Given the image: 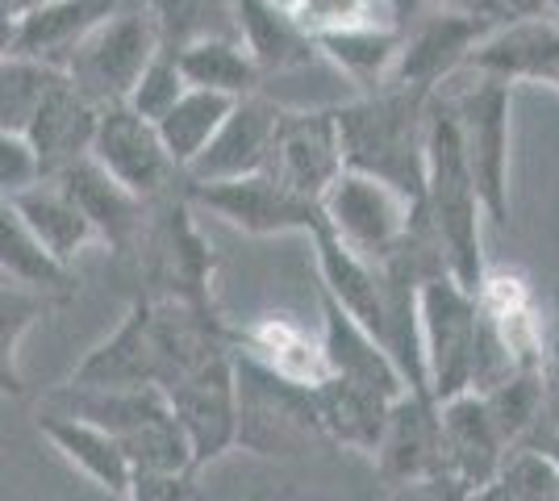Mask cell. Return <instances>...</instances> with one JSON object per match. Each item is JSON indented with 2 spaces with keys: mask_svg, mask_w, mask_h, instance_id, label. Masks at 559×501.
Instances as JSON below:
<instances>
[{
  "mask_svg": "<svg viewBox=\"0 0 559 501\" xmlns=\"http://www.w3.org/2000/svg\"><path fill=\"white\" fill-rule=\"evenodd\" d=\"M543 397H547V427H559V313H556V326H551V343H547V359H543Z\"/></svg>",
  "mask_w": 559,
  "mask_h": 501,
  "instance_id": "cell-40",
  "label": "cell"
},
{
  "mask_svg": "<svg viewBox=\"0 0 559 501\" xmlns=\"http://www.w3.org/2000/svg\"><path fill=\"white\" fill-rule=\"evenodd\" d=\"M59 180L68 184V192L84 205L88 222L96 226V239L109 242V251L130 255L139 251V239L146 230V214L151 201H142L139 192H130L117 176H109L105 167L96 164L93 155L71 164L68 171H59Z\"/></svg>",
  "mask_w": 559,
  "mask_h": 501,
  "instance_id": "cell-24",
  "label": "cell"
},
{
  "mask_svg": "<svg viewBox=\"0 0 559 501\" xmlns=\"http://www.w3.org/2000/svg\"><path fill=\"white\" fill-rule=\"evenodd\" d=\"M297 25L313 43L350 34V29H401L393 9L384 0H305Z\"/></svg>",
  "mask_w": 559,
  "mask_h": 501,
  "instance_id": "cell-36",
  "label": "cell"
},
{
  "mask_svg": "<svg viewBox=\"0 0 559 501\" xmlns=\"http://www.w3.org/2000/svg\"><path fill=\"white\" fill-rule=\"evenodd\" d=\"M63 80L68 72L55 63L29 59V55H4L0 59V130L25 134Z\"/></svg>",
  "mask_w": 559,
  "mask_h": 501,
  "instance_id": "cell-33",
  "label": "cell"
},
{
  "mask_svg": "<svg viewBox=\"0 0 559 501\" xmlns=\"http://www.w3.org/2000/svg\"><path fill=\"white\" fill-rule=\"evenodd\" d=\"M38 4H47V0H4V17H17V13H29V9H38Z\"/></svg>",
  "mask_w": 559,
  "mask_h": 501,
  "instance_id": "cell-47",
  "label": "cell"
},
{
  "mask_svg": "<svg viewBox=\"0 0 559 501\" xmlns=\"http://www.w3.org/2000/svg\"><path fill=\"white\" fill-rule=\"evenodd\" d=\"M455 126H460V143L464 159L476 176V189L485 201V214L497 226H510V151H513V84L489 80V75L467 72V84L447 100Z\"/></svg>",
  "mask_w": 559,
  "mask_h": 501,
  "instance_id": "cell-6",
  "label": "cell"
},
{
  "mask_svg": "<svg viewBox=\"0 0 559 501\" xmlns=\"http://www.w3.org/2000/svg\"><path fill=\"white\" fill-rule=\"evenodd\" d=\"M439 414H443V443L451 477L460 480L467 493L501 477L513 448L501 439V430L492 422L485 393L467 389L451 402H439Z\"/></svg>",
  "mask_w": 559,
  "mask_h": 501,
  "instance_id": "cell-21",
  "label": "cell"
},
{
  "mask_svg": "<svg viewBox=\"0 0 559 501\" xmlns=\"http://www.w3.org/2000/svg\"><path fill=\"white\" fill-rule=\"evenodd\" d=\"M100 114H105V109H100L71 75L55 88V96L43 105V114L25 130L29 143L38 146V155L47 159L50 176H59V171H68L71 164H80V159L93 155Z\"/></svg>",
  "mask_w": 559,
  "mask_h": 501,
  "instance_id": "cell-25",
  "label": "cell"
},
{
  "mask_svg": "<svg viewBox=\"0 0 559 501\" xmlns=\"http://www.w3.org/2000/svg\"><path fill=\"white\" fill-rule=\"evenodd\" d=\"M384 4L393 9V17L401 22V29H405L409 22H418L421 13L430 9V0H384Z\"/></svg>",
  "mask_w": 559,
  "mask_h": 501,
  "instance_id": "cell-45",
  "label": "cell"
},
{
  "mask_svg": "<svg viewBox=\"0 0 559 501\" xmlns=\"http://www.w3.org/2000/svg\"><path fill=\"white\" fill-rule=\"evenodd\" d=\"M272 171L288 189H297L309 201H322L330 184L347 171L343 155V126H338V105L322 109H284Z\"/></svg>",
  "mask_w": 559,
  "mask_h": 501,
  "instance_id": "cell-15",
  "label": "cell"
},
{
  "mask_svg": "<svg viewBox=\"0 0 559 501\" xmlns=\"http://www.w3.org/2000/svg\"><path fill=\"white\" fill-rule=\"evenodd\" d=\"M401 34L405 29H350V34L322 38L318 50L347 75L355 88L380 93V88L393 84L396 59H401Z\"/></svg>",
  "mask_w": 559,
  "mask_h": 501,
  "instance_id": "cell-31",
  "label": "cell"
},
{
  "mask_svg": "<svg viewBox=\"0 0 559 501\" xmlns=\"http://www.w3.org/2000/svg\"><path fill=\"white\" fill-rule=\"evenodd\" d=\"M238 443L259 455H297L309 439H326L313 393L280 381L238 351Z\"/></svg>",
  "mask_w": 559,
  "mask_h": 501,
  "instance_id": "cell-10",
  "label": "cell"
},
{
  "mask_svg": "<svg viewBox=\"0 0 559 501\" xmlns=\"http://www.w3.org/2000/svg\"><path fill=\"white\" fill-rule=\"evenodd\" d=\"M501 4H506V17H551L556 0H501Z\"/></svg>",
  "mask_w": 559,
  "mask_h": 501,
  "instance_id": "cell-43",
  "label": "cell"
},
{
  "mask_svg": "<svg viewBox=\"0 0 559 501\" xmlns=\"http://www.w3.org/2000/svg\"><path fill=\"white\" fill-rule=\"evenodd\" d=\"M234 96L210 93V88H188L185 100L159 121V134H164L167 155L176 159L180 171L201 159V151L217 139V130L226 126V118L234 114Z\"/></svg>",
  "mask_w": 559,
  "mask_h": 501,
  "instance_id": "cell-32",
  "label": "cell"
},
{
  "mask_svg": "<svg viewBox=\"0 0 559 501\" xmlns=\"http://www.w3.org/2000/svg\"><path fill=\"white\" fill-rule=\"evenodd\" d=\"M126 0H47L29 13L4 17V55H29L68 72L71 55L114 17Z\"/></svg>",
  "mask_w": 559,
  "mask_h": 501,
  "instance_id": "cell-17",
  "label": "cell"
},
{
  "mask_svg": "<svg viewBox=\"0 0 559 501\" xmlns=\"http://www.w3.org/2000/svg\"><path fill=\"white\" fill-rule=\"evenodd\" d=\"M492 29V22L460 17L447 9H426L418 22L405 25L401 34V59H396L393 88H409L421 96H439L447 80L467 72L472 50Z\"/></svg>",
  "mask_w": 559,
  "mask_h": 501,
  "instance_id": "cell-12",
  "label": "cell"
},
{
  "mask_svg": "<svg viewBox=\"0 0 559 501\" xmlns=\"http://www.w3.org/2000/svg\"><path fill=\"white\" fill-rule=\"evenodd\" d=\"M372 460L380 468V477L396 485V489H414V485L451 477L439 402L430 393H414V389L405 397H396L389 427L380 434V448H376Z\"/></svg>",
  "mask_w": 559,
  "mask_h": 501,
  "instance_id": "cell-14",
  "label": "cell"
},
{
  "mask_svg": "<svg viewBox=\"0 0 559 501\" xmlns=\"http://www.w3.org/2000/svg\"><path fill=\"white\" fill-rule=\"evenodd\" d=\"M0 276L34 293H47L55 301H68L75 293L71 263H63L47 242L25 226L9 201H0Z\"/></svg>",
  "mask_w": 559,
  "mask_h": 501,
  "instance_id": "cell-28",
  "label": "cell"
},
{
  "mask_svg": "<svg viewBox=\"0 0 559 501\" xmlns=\"http://www.w3.org/2000/svg\"><path fill=\"white\" fill-rule=\"evenodd\" d=\"M234 25L247 50L259 59L263 72H288V68H305L309 59H318L322 50L305 34L301 25L288 13L272 9L267 0H234Z\"/></svg>",
  "mask_w": 559,
  "mask_h": 501,
  "instance_id": "cell-30",
  "label": "cell"
},
{
  "mask_svg": "<svg viewBox=\"0 0 559 501\" xmlns=\"http://www.w3.org/2000/svg\"><path fill=\"white\" fill-rule=\"evenodd\" d=\"M164 393L192 443L197 468L213 464L217 455H226L238 443L242 418H238V351L234 347L197 363L185 377H176Z\"/></svg>",
  "mask_w": 559,
  "mask_h": 501,
  "instance_id": "cell-11",
  "label": "cell"
},
{
  "mask_svg": "<svg viewBox=\"0 0 559 501\" xmlns=\"http://www.w3.org/2000/svg\"><path fill=\"white\" fill-rule=\"evenodd\" d=\"M430 109L435 96L409 88H380L338 105L347 171H364L421 210L426 196V151H430Z\"/></svg>",
  "mask_w": 559,
  "mask_h": 501,
  "instance_id": "cell-2",
  "label": "cell"
},
{
  "mask_svg": "<svg viewBox=\"0 0 559 501\" xmlns=\"http://www.w3.org/2000/svg\"><path fill=\"white\" fill-rule=\"evenodd\" d=\"M322 338H326L330 377L364 384V389H372L389 402L409 393V381H405L393 351L368 326H359L343 306H334L326 293H322Z\"/></svg>",
  "mask_w": 559,
  "mask_h": 501,
  "instance_id": "cell-23",
  "label": "cell"
},
{
  "mask_svg": "<svg viewBox=\"0 0 559 501\" xmlns=\"http://www.w3.org/2000/svg\"><path fill=\"white\" fill-rule=\"evenodd\" d=\"M43 180H50L47 159L38 155V146L29 143V134L0 130V192L17 196V192L43 184Z\"/></svg>",
  "mask_w": 559,
  "mask_h": 501,
  "instance_id": "cell-38",
  "label": "cell"
},
{
  "mask_svg": "<svg viewBox=\"0 0 559 501\" xmlns=\"http://www.w3.org/2000/svg\"><path fill=\"white\" fill-rule=\"evenodd\" d=\"M238 351L255 359L259 368H267L272 377L309 389V393L330 381L326 338L322 331L313 334L293 313H259L255 322L238 331Z\"/></svg>",
  "mask_w": 559,
  "mask_h": 501,
  "instance_id": "cell-20",
  "label": "cell"
},
{
  "mask_svg": "<svg viewBox=\"0 0 559 501\" xmlns=\"http://www.w3.org/2000/svg\"><path fill=\"white\" fill-rule=\"evenodd\" d=\"M192 201L185 189L151 201L146 230L139 239V267L146 276V297L180 301L197 310H213V251L192 222Z\"/></svg>",
  "mask_w": 559,
  "mask_h": 501,
  "instance_id": "cell-5",
  "label": "cell"
},
{
  "mask_svg": "<svg viewBox=\"0 0 559 501\" xmlns=\"http://www.w3.org/2000/svg\"><path fill=\"white\" fill-rule=\"evenodd\" d=\"M4 201L17 210V217H22L25 226L47 242L63 263H71L96 239V226L88 222L84 205L71 196L68 184H63L59 176H50V180L17 192V196H4Z\"/></svg>",
  "mask_w": 559,
  "mask_h": 501,
  "instance_id": "cell-27",
  "label": "cell"
},
{
  "mask_svg": "<svg viewBox=\"0 0 559 501\" xmlns=\"http://www.w3.org/2000/svg\"><path fill=\"white\" fill-rule=\"evenodd\" d=\"M551 17H556V22H559V0H556V4H551Z\"/></svg>",
  "mask_w": 559,
  "mask_h": 501,
  "instance_id": "cell-49",
  "label": "cell"
},
{
  "mask_svg": "<svg viewBox=\"0 0 559 501\" xmlns=\"http://www.w3.org/2000/svg\"><path fill=\"white\" fill-rule=\"evenodd\" d=\"M485 201L476 189V176L464 159L460 126L451 105L430 109V151H426V196H421V230L430 247L443 255L455 281L467 288L485 285Z\"/></svg>",
  "mask_w": 559,
  "mask_h": 501,
  "instance_id": "cell-1",
  "label": "cell"
},
{
  "mask_svg": "<svg viewBox=\"0 0 559 501\" xmlns=\"http://www.w3.org/2000/svg\"><path fill=\"white\" fill-rule=\"evenodd\" d=\"M480 318H485V351L476 389L506 381L513 372H538L547 359L551 326L543 322V306L526 272L489 267L480 285Z\"/></svg>",
  "mask_w": 559,
  "mask_h": 501,
  "instance_id": "cell-7",
  "label": "cell"
},
{
  "mask_svg": "<svg viewBox=\"0 0 559 501\" xmlns=\"http://www.w3.org/2000/svg\"><path fill=\"white\" fill-rule=\"evenodd\" d=\"M409 501H467V489L460 480H430V485H414Z\"/></svg>",
  "mask_w": 559,
  "mask_h": 501,
  "instance_id": "cell-42",
  "label": "cell"
},
{
  "mask_svg": "<svg viewBox=\"0 0 559 501\" xmlns=\"http://www.w3.org/2000/svg\"><path fill=\"white\" fill-rule=\"evenodd\" d=\"M171 47L167 25L151 0H126L93 38L71 55L68 75L96 105H126L142 72Z\"/></svg>",
  "mask_w": 559,
  "mask_h": 501,
  "instance_id": "cell-4",
  "label": "cell"
},
{
  "mask_svg": "<svg viewBox=\"0 0 559 501\" xmlns=\"http://www.w3.org/2000/svg\"><path fill=\"white\" fill-rule=\"evenodd\" d=\"M280 126H284V105L259 93L242 96L226 118V126L217 130V139L185 171V184H213V180H238V176L272 171Z\"/></svg>",
  "mask_w": 559,
  "mask_h": 501,
  "instance_id": "cell-16",
  "label": "cell"
},
{
  "mask_svg": "<svg viewBox=\"0 0 559 501\" xmlns=\"http://www.w3.org/2000/svg\"><path fill=\"white\" fill-rule=\"evenodd\" d=\"M38 430L50 448L59 452V460H68L80 477L96 485L100 493L109 498H121L130 493V480H134V468H130V455L117 443L109 430L93 422V418H80L71 409L47 406L38 414Z\"/></svg>",
  "mask_w": 559,
  "mask_h": 501,
  "instance_id": "cell-22",
  "label": "cell"
},
{
  "mask_svg": "<svg viewBox=\"0 0 559 501\" xmlns=\"http://www.w3.org/2000/svg\"><path fill=\"white\" fill-rule=\"evenodd\" d=\"M531 443H535V448H543V452H547V455H551V460L559 464V427L538 430V434L531 439Z\"/></svg>",
  "mask_w": 559,
  "mask_h": 501,
  "instance_id": "cell-46",
  "label": "cell"
},
{
  "mask_svg": "<svg viewBox=\"0 0 559 501\" xmlns=\"http://www.w3.org/2000/svg\"><path fill=\"white\" fill-rule=\"evenodd\" d=\"M197 473H134L126 501H188Z\"/></svg>",
  "mask_w": 559,
  "mask_h": 501,
  "instance_id": "cell-39",
  "label": "cell"
},
{
  "mask_svg": "<svg viewBox=\"0 0 559 501\" xmlns=\"http://www.w3.org/2000/svg\"><path fill=\"white\" fill-rule=\"evenodd\" d=\"M467 72L501 84H551L559 72V22L556 17H510L492 25L472 50Z\"/></svg>",
  "mask_w": 559,
  "mask_h": 501,
  "instance_id": "cell-18",
  "label": "cell"
},
{
  "mask_svg": "<svg viewBox=\"0 0 559 501\" xmlns=\"http://www.w3.org/2000/svg\"><path fill=\"white\" fill-rule=\"evenodd\" d=\"M309 242H313V255H318L322 293L389 347V272H384V263L364 260L359 251H350L347 242L334 239L326 226Z\"/></svg>",
  "mask_w": 559,
  "mask_h": 501,
  "instance_id": "cell-19",
  "label": "cell"
},
{
  "mask_svg": "<svg viewBox=\"0 0 559 501\" xmlns=\"http://www.w3.org/2000/svg\"><path fill=\"white\" fill-rule=\"evenodd\" d=\"M188 88H192V84H188L185 68H180V55H176V47H167L164 55L142 72V80L134 84V93H130L126 105H130L134 114H142L146 121L159 126V121L185 100Z\"/></svg>",
  "mask_w": 559,
  "mask_h": 501,
  "instance_id": "cell-37",
  "label": "cell"
},
{
  "mask_svg": "<svg viewBox=\"0 0 559 501\" xmlns=\"http://www.w3.org/2000/svg\"><path fill=\"white\" fill-rule=\"evenodd\" d=\"M176 55H180V68H185L192 88H210V93L234 96V100L259 93L263 68H259V59L247 50L242 38H230V34H192L188 43L176 47Z\"/></svg>",
  "mask_w": 559,
  "mask_h": 501,
  "instance_id": "cell-29",
  "label": "cell"
},
{
  "mask_svg": "<svg viewBox=\"0 0 559 501\" xmlns=\"http://www.w3.org/2000/svg\"><path fill=\"white\" fill-rule=\"evenodd\" d=\"M547 88H556V93H559V72L551 75V84H547Z\"/></svg>",
  "mask_w": 559,
  "mask_h": 501,
  "instance_id": "cell-48",
  "label": "cell"
},
{
  "mask_svg": "<svg viewBox=\"0 0 559 501\" xmlns=\"http://www.w3.org/2000/svg\"><path fill=\"white\" fill-rule=\"evenodd\" d=\"M326 230L364 260L384 263L401 255L421 230V210L401 196L393 184L364 176V171H343L330 192L322 196Z\"/></svg>",
  "mask_w": 559,
  "mask_h": 501,
  "instance_id": "cell-8",
  "label": "cell"
},
{
  "mask_svg": "<svg viewBox=\"0 0 559 501\" xmlns=\"http://www.w3.org/2000/svg\"><path fill=\"white\" fill-rule=\"evenodd\" d=\"M492 422L510 448H526L547 422V397H543V372H513L506 381L480 389Z\"/></svg>",
  "mask_w": 559,
  "mask_h": 501,
  "instance_id": "cell-34",
  "label": "cell"
},
{
  "mask_svg": "<svg viewBox=\"0 0 559 501\" xmlns=\"http://www.w3.org/2000/svg\"><path fill=\"white\" fill-rule=\"evenodd\" d=\"M430 9H447V13H460V17H480V22L492 25L510 22L501 0H430Z\"/></svg>",
  "mask_w": 559,
  "mask_h": 501,
  "instance_id": "cell-41",
  "label": "cell"
},
{
  "mask_svg": "<svg viewBox=\"0 0 559 501\" xmlns=\"http://www.w3.org/2000/svg\"><path fill=\"white\" fill-rule=\"evenodd\" d=\"M93 159L130 192H139L142 201H159L171 192V184H185V171L167 155L159 126L134 114L130 105H105Z\"/></svg>",
  "mask_w": 559,
  "mask_h": 501,
  "instance_id": "cell-13",
  "label": "cell"
},
{
  "mask_svg": "<svg viewBox=\"0 0 559 501\" xmlns=\"http://www.w3.org/2000/svg\"><path fill=\"white\" fill-rule=\"evenodd\" d=\"M55 306H63V301H55L47 293H34V288H22L13 285V281H4L0 288V384H4V393H22L25 381H22V343L25 334L38 326V318L50 313Z\"/></svg>",
  "mask_w": 559,
  "mask_h": 501,
  "instance_id": "cell-35",
  "label": "cell"
},
{
  "mask_svg": "<svg viewBox=\"0 0 559 501\" xmlns=\"http://www.w3.org/2000/svg\"><path fill=\"white\" fill-rule=\"evenodd\" d=\"M313 409H318V422H322V434L330 443L376 455L380 434H384L389 414H393V402L372 393V389H364V384L330 377L326 384L313 389Z\"/></svg>",
  "mask_w": 559,
  "mask_h": 501,
  "instance_id": "cell-26",
  "label": "cell"
},
{
  "mask_svg": "<svg viewBox=\"0 0 559 501\" xmlns=\"http://www.w3.org/2000/svg\"><path fill=\"white\" fill-rule=\"evenodd\" d=\"M185 196L222 217L226 226L251 235V239H272V235H318L326 226L322 201H309L297 189H288L276 171H255L238 180H213V184H180Z\"/></svg>",
  "mask_w": 559,
  "mask_h": 501,
  "instance_id": "cell-9",
  "label": "cell"
},
{
  "mask_svg": "<svg viewBox=\"0 0 559 501\" xmlns=\"http://www.w3.org/2000/svg\"><path fill=\"white\" fill-rule=\"evenodd\" d=\"M421 356H426V389L435 402H451L480 381L485 351V318L480 293L451 276L447 263H430L421 272Z\"/></svg>",
  "mask_w": 559,
  "mask_h": 501,
  "instance_id": "cell-3",
  "label": "cell"
},
{
  "mask_svg": "<svg viewBox=\"0 0 559 501\" xmlns=\"http://www.w3.org/2000/svg\"><path fill=\"white\" fill-rule=\"evenodd\" d=\"M467 501H522V498L513 493L506 480L497 477V480H489V485H480V489H472V493H467Z\"/></svg>",
  "mask_w": 559,
  "mask_h": 501,
  "instance_id": "cell-44",
  "label": "cell"
}]
</instances>
